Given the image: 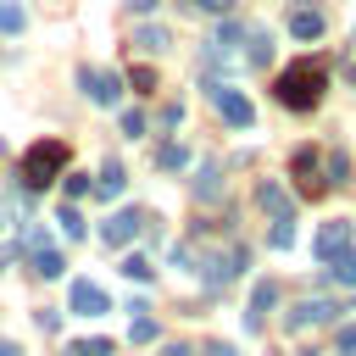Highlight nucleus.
I'll return each mask as SVG.
<instances>
[{
  "label": "nucleus",
  "mask_w": 356,
  "mask_h": 356,
  "mask_svg": "<svg viewBox=\"0 0 356 356\" xmlns=\"http://www.w3.org/2000/svg\"><path fill=\"white\" fill-rule=\"evenodd\" d=\"M178 6H195V0H178Z\"/></svg>",
  "instance_id": "nucleus-38"
},
{
  "label": "nucleus",
  "mask_w": 356,
  "mask_h": 356,
  "mask_svg": "<svg viewBox=\"0 0 356 356\" xmlns=\"http://www.w3.org/2000/svg\"><path fill=\"white\" fill-rule=\"evenodd\" d=\"M128 83H134L139 95H156V72H150V67H134V72H128Z\"/></svg>",
  "instance_id": "nucleus-28"
},
{
  "label": "nucleus",
  "mask_w": 356,
  "mask_h": 356,
  "mask_svg": "<svg viewBox=\"0 0 356 356\" xmlns=\"http://www.w3.org/2000/svg\"><path fill=\"white\" fill-rule=\"evenodd\" d=\"M78 195H89V178L83 172H67V200H78Z\"/></svg>",
  "instance_id": "nucleus-30"
},
{
  "label": "nucleus",
  "mask_w": 356,
  "mask_h": 356,
  "mask_svg": "<svg viewBox=\"0 0 356 356\" xmlns=\"http://www.w3.org/2000/svg\"><path fill=\"white\" fill-rule=\"evenodd\" d=\"M339 356H356V328H350V323L339 328Z\"/></svg>",
  "instance_id": "nucleus-31"
},
{
  "label": "nucleus",
  "mask_w": 356,
  "mask_h": 356,
  "mask_svg": "<svg viewBox=\"0 0 356 356\" xmlns=\"http://www.w3.org/2000/svg\"><path fill=\"white\" fill-rule=\"evenodd\" d=\"M145 222H150L145 211H134V206H122V211H111V217L100 222V245H106V250H122V245H134V239L145 234Z\"/></svg>",
  "instance_id": "nucleus-3"
},
{
  "label": "nucleus",
  "mask_w": 356,
  "mask_h": 356,
  "mask_svg": "<svg viewBox=\"0 0 356 356\" xmlns=\"http://www.w3.org/2000/svg\"><path fill=\"white\" fill-rule=\"evenodd\" d=\"M206 356H239V350H234V345H222V339H217V345H206Z\"/></svg>",
  "instance_id": "nucleus-33"
},
{
  "label": "nucleus",
  "mask_w": 356,
  "mask_h": 356,
  "mask_svg": "<svg viewBox=\"0 0 356 356\" xmlns=\"http://www.w3.org/2000/svg\"><path fill=\"white\" fill-rule=\"evenodd\" d=\"M250 261V250L245 245H228V250H211L206 261H200V278L211 284V289H222V284H234L239 278V267Z\"/></svg>",
  "instance_id": "nucleus-4"
},
{
  "label": "nucleus",
  "mask_w": 356,
  "mask_h": 356,
  "mask_svg": "<svg viewBox=\"0 0 356 356\" xmlns=\"http://www.w3.org/2000/svg\"><path fill=\"white\" fill-rule=\"evenodd\" d=\"M289 33L295 39H323V11L317 6H295L289 11Z\"/></svg>",
  "instance_id": "nucleus-15"
},
{
  "label": "nucleus",
  "mask_w": 356,
  "mask_h": 356,
  "mask_svg": "<svg viewBox=\"0 0 356 356\" xmlns=\"http://www.w3.org/2000/svg\"><path fill=\"white\" fill-rule=\"evenodd\" d=\"M312 250H317V261H328V256L350 250V222H323V228H317V239H312Z\"/></svg>",
  "instance_id": "nucleus-11"
},
{
  "label": "nucleus",
  "mask_w": 356,
  "mask_h": 356,
  "mask_svg": "<svg viewBox=\"0 0 356 356\" xmlns=\"http://www.w3.org/2000/svg\"><path fill=\"white\" fill-rule=\"evenodd\" d=\"M0 33H22V6L17 0H0Z\"/></svg>",
  "instance_id": "nucleus-23"
},
{
  "label": "nucleus",
  "mask_w": 356,
  "mask_h": 356,
  "mask_svg": "<svg viewBox=\"0 0 356 356\" xmlns=\"http://www.w3.org/2000/svg\"><path fill=\"white\" fill-rule=\"evenodd\" d=\"M323 89H328V72L306 56V61H289L284 72H278V83H273V95H278V106H289V111H312L317 100H323Z\"/></svg>",
  "instance_id": "nucleus-1"
},
{
  "label": "nucleus",
  "mask_w": 356,
  "mask_h": 356,
  "mask_svg": "<svg viewBox=\"0 0 356 356\" xmlns=\"http://www.w3.org/2000/svg\"><path fill=\"white\" fill-rule=\"evenodd\" d=\"M61 167H67V145H61V139H39V145L17 161V184L44 189L50 178H61Z\"/></svg>",
  "instance_id": "nucleus-2"
},
{
  "label": "nucleus",
  "mask_w": 356,
  "mask_h": 356,
  "mask_svg": "<svg viewBox=\"0 0 356 356\" xmlns=\"http://www.w3.org/2000/svg\"><path fill=\"white\" fill-rule=\"evenodd\" d=\"M22 245H28V256H33V273H39V278H61V250L44 239V228H28V234H22Z\"/></svg>",
  "instance_id": "nucleus-9"
},
{
  "label": "nucleus",
  "mask_w": 356,
  "mask_h": 356,
  "mask_svg": "<svg viewBox=\"0 0 356 356\" xmlns=\"http://www.w3.org/2000/svg\"><path fill=\"white\" fill-rule=\"evenodd\" d=\"M156 167H167V172L189 167V145H178V139H172V145H161V150H156Z\"/></svg>",
  "instance_id": "nucleus-19"
},
{
  "label": "nucleus",
  "mask_w": 356,
  "mask_h": 356,
  "mask_svg": "<svg viewBox=\"0 0 356 356\" xmlns=\"http://www.w3.org/2000/svg\"><path fill=\"white\" fill-rule=\"evenodd\" d=\"M256 206L278 222V217H295V206H289V195H284V184H273V178H261L256 184Z\"/></svg>",
  "instance_id": "nucleus-12"
},
{
  "label": "nucleus",
  "mask_w": 356,
  "mask_h": 356,
  "mask_svg": "<svg viewBox=\"0 0 356 356\" xmlns=\"http://www.w3.org/2000/svg\"><path fill=\"white\" fill-rule=\"evenodd\" d=\"M128 339H134V345H150V339H156V323H150L145 312H134V328H128Z\"/></svg>",
  "instance_id": "nucleus-27"
},
{
  "label": "nucleus",
  "mask_w": 356,
  "mask_h": 356,
  "mask_svg": "<svg viewBox=\"0 0 356 356\" xmlns=\"http://www.w3.org/2000/svg\"><path fill=\"white\" fill-rule=\"evenodd\" d=\"M222 195V167L217 161H206L200 167V178H195V200H217Z\"/></svg>",
  "instance_id": "nucleus-16"
},
{
  "label": "nucleus",
  "mask_w": 356,
  "mask_h": 356,
  "mask_svg": "<svg viewBox=\"0 0 356 356\" xmlns=\"http://www.w3.org/2000/svg\"><path fill=\"white\" fill-rule=\"evenodd\" d=\"M273 306H278V284H273V278H261V284L250 289V312H245V328H261Z\"/></svg>",
  "instance_id": "nucleus-13"
},
{
  "label": "nucleus",
  "mask_w": 356,
  "mask_h": 356,
  "mask_svg": "<svg viewBox=\"0 0 356 356\" xmlns=\"http://www.w3.org/2000/svg\"><path fill=\"white\" fill-rule=\"evenodd\" d=\"M267 61H273V33L256 28V33H250V67H267Z\"/></svg>",
  "instance_id": "nucleus-20"
},
{
  "label": "nucleus",
  "mask_w": 356,
  "mask_h": 356,
  "mask_svg": "<svg viewBox=\"0 0 356 356\" xmlns=\"http://www.w3.org/2000/svg\"><path fill=\"white\" fill-rule=\"evenodd\" d=\"M339 312H345L339 300H323V295H317V300L289 306V312H284V328H289V334H300V328H317V323H339Z\"/></svg>",
  "instance_id": "nucleus-6"
},
{
  "label": "nucleus",
  "mask_w": 356,
  "mask_h": 356,
  "mask_svg": "<svg viewBox=\"0 0 356 356\" xmlns=\"http://www.w3.org/2000/svg\"><path fill=\"white\" fill-rule=\"evenodd\" d=\"M67 356H111V339H72Z\"/></svg>",
  "instance_id": "nucleus-24"
},
{
  "label": "nucleus",
  "mask_w": 356,
  "mask_h": 356,
  "mask_svg": "<svg viewBox=\"0 0 356 356\" xmlns=\"http://www.w3.org/2000/svg\"><path fill=\"white\" fill-rule=\"evenodd\" d=\"M56 228H61L67 239H83V217H78L72 206H61V211H56Z\"/></svg>",
  "instance_id": "nucleus-22"
},
{
  "label": "nucleus",
  "mask_w": 356,
  "mask_h": 356,
  "mask_svg": "<svg viewBox=\"0 0 356 356\" xmlns=\"http://www.w3.org/2000/svg\"><path fill=\"white\" fill-rule=\"evenodd\" d=\"M328 278L356 289V250H339V256H328Z\"/></svg>",
  "instance_id": "nucleus-17"
},
{
  "label": "nucleus",
  "mask_w": 356,
  "mask_h": 356,
  "mask_svg": "<svg viewBox=\"0 0 356 356\" xmlns=\"http://www.w3.org/2000/svg\"><path fill=\"white\" fill-rule=\"evenodd\" d=\"M89 189H95L100 200H117V195L128 189V172H122V161H106V167L95 172V184H89Z\"/></svg>",
  "instance_id": "nucleus-14"
},
{
  "label": "nucleus",
  "mask_w": 356,
  "mask_h": 356,
  "mask_svg": "<svg viewBox=\"0 0 356 356\" xmlns=\"http://www.w3.org/2000/svg\"><path fill=\"white\" fill-rule=\"evenodd\" d=\"M350 89H356V61H350Z\"/></svg>",
  "instance_id": "nucleus-37"
},
{
  "label": "nucleus",
  "mask_w": 356,
  "mask_h": 356,
  "mask_svg": "<svg viewBox=\"0 0 356 356\" xmlns=\"http://www.w3.org/2000/svg\"><path fill=\"white\" fill-rule=\"evenodd\" d=\"M195 6H206V11H217V17H228V11H234V0H195Z\"/></svg>",
  "instance_id": "nucleus-32"
},
{
  "label": "nucleus",
  "mask_w": 356,
  "mask_h": 356,
  "mask_svg": "<svg viewBox=\"0 0 356 356\" xmlns=\"http://www.w3.org/2000/svg\"><path fill=\"white\" fill-rule=\"evenodd\" d=\"M122 134L139 139V134H145V117H139V111H122Z\"/></svg>",
  "instance_id": "nucleus-29"
},
{
  "label": "nucleus",
  "mask_w": 356,
  "mask_h": 356,
  "mask_svg": "<svg viewBox=\"0 0 356 356\" xmlns=\"http://www.w3.org/2000/svg\"><path fill=\"white\" fill-rule=\"evenodd\" d=\"M206 95H211V106L222 111L228 128H250V122H256V106H250L239 89H228V83H206Z\"/></svg>",
  "instance_id": "nucleus-5"
},
{
  "label": "nucleus",
  "mask_w": 356,
  "mask_h": 356,
  "mask_svg": "<svg viewBox=\"0 0 356 356\" xmlns=\"http://www.w3.org/2000/svg\"><path fill=\"white\" fill-rule=\"evenodd\" d=\"M295 245V217H278L273 222V250H289Z\"/></svg>",
  "instance_id": "nucleus-25"
},
{
  "label": "nucleus",
  "mask_w": 356,
  "mask_h": 356,
  "mask_svg": "<svg viewBox=\"0 0 356 356\" xmlns=\"http://www.w3.org/2000/svg\"><path fill=\"white\" fill-rule=\"evenodd\" d=\"M67 306H72L78 317H106V312H111L106 289H100V284H89V278H72V289H67Z\"/></svg>",
  "instance_id": "nucleus-10"
},
{
  "label": "nucleus",
  "mask_w": 356,
  "mask_h": 356,
  "mask_svg": "<svg viewBox=\"0 0 356 356\" xmlns=\"http://www.w3.org/2000/svg\"><path fill=\"white\" fill-rule=\"evenodd\" d=\"M323 167H328V184H345V178H350V156H345V150H328Z\"/></svg>",
  "instance_id": "nucleus-21"
},
{
  "label": "nucleus",
  "mask_w": 356,
  "mask_h": 356,
  "mask_svg": "<svg viewBox=\"0 0 356 356\" xmlns=\"http://www.w3.org/2000/svg\"><path fill=\"white\" fill-rule=\"evenodd\" d=\"M0 356H22V350H17V345H11V339H0Z\"/></svg>",
  "instance_id": "nucleus-36"
},
{
  "label": "nucleus",
  "mask_w": 356,
  "mask_h": 356,
  "mask_svg": "<svg viewBox=\"0 0 356 356\" xmlns=\"http://www.w3.org/2000/svg\"><path fill=\"white\" fill-rule=\"evenodd\" d=\"M78 83H83V95H89L95 106H117V100H122V78H117V72L83 67V72H78Z\"/></svg>",
  "instance_id": "nucleus-8"
},
{
  "label": "nucleus",
  "mask_w": 356,
  "mask_h": 356,
  "mask_svg": "<svg viewBox=\"0 0 356 356\" xmlns=\"http://www.w3.org/2000/svg\"><path fill=\"white\" fill-rule=\"evenodd\" d=\"M289 167H295V184H300V195H306V200H317V195L328 189V178H323V161H317V150H312V145H300Z\"/></svg>",
  "instance_id": "nucleus-7"
},
{
  "label": "nucleus",
  "mask_w": 356,
  "mask_h": 356,
  "mask_svg": "<svg viewBox=\"0 0 356 356\" xmlns=\"http://www.w3.org/2000/svg\"><path fill=\"white\" fill-rule=\"evenodd\" d=\"M128 6H134V11H156V0H128Z\"/></svg>",
  "instance_id": "nucleus-35"
},
{
  "label": "nucleus",
  "mask_w": 356,
  "mask_h": 356,
  "mask_svg": "<svg viewBox=\"0 0 356 356\" xmlns=\"http://www.w3.org/2000/svg\"><path fill=\"white\" fill-rule=\"evenodd\" d=\"M122 273H128L134 284H150V278H156V267H150L145 256H128V261H122Z\"/></svg>",
  "instance_id": "nucleus-26"
},
{
  "label": "nucleus",
  "mask_w": 356,
  "mask_h": 356,
  "mask_svg": "<svg viewBox=\"0 0 356 356\" xmlns=\"http://www.w3.org/2000/svg\"><path fill=\"white\" fill-rule=\"evenodd\" d=\"M161 356H195L189 345H161Z\"/></svg>",
  "instance_id": "nucleus-34"
},
{
  "label": "nucleus",
  "mask_w": 356,
  "mask_h": 356,
  "mask_svg": "<svg viewBox=\"0 0 356 356\" xmlns=\"http://www.w3.org/2000/svg\"><path fill=\"white\" fill-rule=\"evenodd\" d=\"M134 44H139L145 56H161L172 39H167V28H139V33H134Z\"/></svg>",
  "instance_id": "nucleus-18"
}]
</instances>
